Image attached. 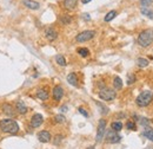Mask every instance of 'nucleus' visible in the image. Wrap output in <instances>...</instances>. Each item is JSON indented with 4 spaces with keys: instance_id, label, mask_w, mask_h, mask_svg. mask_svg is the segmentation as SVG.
<instances>
[{
    "instance_id": "obj_1",
    "label": "nucleus",
    "mask_w": 153,
    "mask_h": 149,
    "mask_svg": "<svg viewBox=\"0 0 153 149\" xmlns=\"http://www.w3.org/2000/svg\"><path fill=\"white\" fill-rule=\"evenodd\" d=\"M0 130L7 134H17L19 132V126L14 120L5 118L0 121Z\"/></svg>"
},
{
    "instance_id": "obj_2",
    "label": "nucleus",
    "mask_w": 153,
    "mask_h": 149,
    "mask_svg": "<svg viewBox=\"0 0 153 149\" xmlns=\"http://www.w3.org/2000/svg\"><path fill=\"white\" fill-rule=\"evenodd\" d=\"M153 100V92L150 91V90H144L141 91L138 97L136 98V104L139 107V108H145L147 105L151 104Z\"/></svg>"
},
{
    "instance_id": "obj_3",
    "label": "nucleus",
    "mask_w": 153,
    "mask_h": 149,
    "mask_svg": "<svg viewBox=\"0 0 153 149\" xmlns=\"http://www.w3.org/2000/svg\"><path fill=\"white\" fill-rule=\"evenodd\" d=\"M138 44L141 47H149L153 44V30H144L138 36Z\"/></svg>"
},
{
    "instance_id": "obj_4",
    "label": "nucleus",
    "mask_w": 153,
    "mask_h": 149,
    "mask_svg": "<svg viewBox=\"0 0 153 149\" xmlns=\"http://www.w3.org/2000/svg\"><path fill=\"white\" fill-rule=\"evenodd\" d=\"M99 97H100L102 101L111 102V101H113V100L117 97V92H115L113 89H110V88H102V89L99 91Z\"/></svg>"
},
{
    "instance_id": "obj_5",
    "label": "nucleus",
    "mask_w": 153,
    "mask_h": 149,
    "mask_svg": "<svg viewBox=\"0 0 153 149\" xmlns=\"http://www.w3.org/2000/svg\"><path fill=\"white\" fill-rule=\"evenodd\" d=\"M94 36H95L94 31H82L79 34H76V40L78 43H85V41H88V40L93 39Z\"/></svg>"
},
{
    "instance_id": "obj_6",
    "label": "nucleus",
    "mask_w": 153,
    "mask_h": 149,
    "mask_svg": "<svg viewBox=\"0 0 153 149\" xmlns=\"http://www.w3.org/2000/svg\"><path fill=\"white\" fill-rule=\"evenodd\" d=\"M105 133H106V120H105V118H101V120H99V124H98V129H97V137H95V141H97L98 143L102 140Z\"/></svg>"
},
{
    "instance_id": "obj_7",
    "label": "nucleus",
    "mask_w": 153,
    "mask_h": 149,
    "mask_svg": "<svg viewBox=\"0 0 153 149\" xmlns=\"http://www.w3.org/2000/svg\"><path fill=\"white\" fill-rule=\"evenodd\" d=\"M106 140L108 143H119L121 141V136L119 134H117V132L114 130H110L107 134H106Z\"/></svg>"
},
{
    "instance_id": "obj_8",
    "label": "nucleus",
    "mask_w": 153,
    "mask_h": 149,
    "mask_svg": "<svg viewBox=\"0 0 153 149\" xmlns=\"http://www.w3.org/2000/svg\"><path fill=\"white\" fill-rule=\"evenodd\" d=\"M44 123V117L41 114H34L31 118V126L33 128H39Z\"/></svg>"
},
{
    "instance_id": "obj_9",
    "label": "nucleus",
    "mask_w": 153,
    "mask_h": 149,
    "mask_svg": "<svg viewBox=\"0 0 153 149\" xmlns=\"http://www.w3.org/2000/svg\"><path fill=\"white\" fill-rule=\"evenodd\" d=\"M52 96H53L54 101H57V102L61 101V98L64 97V89H63L60 85H56V86H54V89H53Z\"/></svg>"
},
{
    "instance_id": "obj_10",
    "label": "nucleus",
    "mask_w": 153,
    "mask_h": 149,
    "mask_svg": "<svg viewBox=\"0 0 153 149\" xmlns=\"http://www.w3.org/2000/svg\"><path fill=\"white\" fill-rule=\"evenodd\" d=\"M45 38L47 40H50V41H53V40H56L58 38V32L52 27H47L45 30Z\"/></svg>"
},
{
    "instance_id": "obj_11",
    "label": "nucleus",
    "mask_w": 153,
    "mask_h": 149,
    "mask_svg": "<svg viewBox=\"0 0 153 149\" xmlns=\"http://www.w3.org/2000/svg\"><path fill=\"white\" fill-rule=\"evenodd\" d=\"M51 139H52L51 133H50V132H47V130H43V132L38 133V140H39L40 142H43V143H47V142H50V141H51Z\"/></svg>"
},
{
    "instance_id": "obj_12",
    "label": "nucleus",
    "mask_w": 153,
    "mask_h": 149,
    "mask_svg": "<svg viewBox=\"0 0 153 149\" xmlns=\"http://www.w3.org/2000/svg\"><path fill=\"white\" fill-rule=\"evenodd\" d=\"M22 4L25 7H27L28 9H33V11H37L40 7V4L35 0H22Z\"/></svg>"
},
{
    "instance_id": "obj_13",
    "label": "nucleus",
    "mask_w": 153,
    "mask_h": 149,
    "mask_svg": "<svg viewBox=\"0 0 153 149\" xmlns=\"http://www.w3.org/2000/svg\"><path fill=\"white\" fill-rule=\"evenodd\" d=\"M67 82L71 84V85H73V86H76L78 88L79 86V81H78V76H76V73L74 72H71L69 76H67Z\"/></svg>"
},
{
    "instance_id": "obj_14",
    "label": "nucleus",
    "mask_w": 153,
    "mask_h": 149,
    "mask_svg": "<svg viewBox=\"0 0 153 149\" xmlns=\"http://www.w3.org/2000/svg\"><path fill=\"white\" fill-rule=\"evenodd\" d=\"M37 97L39 100H41V101H46V100H48L50 94H48V91L46 89H39L37 91Z\"/></svg>"
},
{
    "instance_id": "obj_15",
    "label": "nucleus",
    "mask_w": 153,
    "mask_h": 149,
    "mask_svg": "<svg viewBox=\"0 0 153 149\" xmlns=\"http://www.w3.org/2000/svg\"><path fill=\"white\" fill-rule=\"evenodd\" d=\"M15 108H17V111H18L20 115H24V114L27 113V107H26L25 103L21 102V101H19V102L15 104Z\"/></svg>"
},
{
    "instance_id": "obj_16",
    "label": "nucleus",
    "mask_w": 153,
    "mask_h": 149,
    "mask_svg": "<svg viewBox=\"0 0 153 149\" xmlns=\"http://www.w3.org/2000/svg\"><path fill=\"white\" fill-rule=\"evenodd\" d=\"M76 2H78V0H64V7L69 11H72L76 8Z\"/></svg>"
},
{
    "instance_id": "obj_17",
    "label": "nucleus",
    "mask_w": 153,
    "mask_h": 149,
    "mask_svg": "<svg viewBox=\"0 0 153 149\" xmlns=\"http://www.w3.org/2000/svg\"><path fill=\"white\" fill-rule=\"evenodd\" d=\"M2 111L5 115H8V116H13L14 115V109L11 104H4L2 105Z\"/></svg>"
},
{
    "instance_id": "obj_18",
    "label": "nucleus",
    "mask_w": 153,
    "mask_h": 149,
    "mask_svg": "<svg viewBox=\"0 0 153 149\" xmlns=\"http://www.w3.org/2000/svg\"><path fill=\"white\" fill-rule=\"evenodd\" d=\"M113 86H114V89H115V90H120V89H123V81H121V78H120V77L115 76V77L113 78Z\"/></svg>"
},
{
    "instance_id": "obj_19",
    "label": "nucleus",
    "mask_w": 153,
    "mask_h": 149,
    "mask_svg": "<svg viewBox=\"0 0 153 149\" xmlns=\"http://www.w3.org/2000/svg\"><path fill=\"white\" fill-rule=\"evenodd\" d=\"M117 14H118V12L115 11V9H112V11H110L106 15H105V18H104V20L106 21V23H108V21H111V20H113L115 17H117Z\"/></svg>"
},
{
    "instance_id": "obj_20",
    "label": "nucleus",
    "mask_w": 153,
    "mask_h": 149,
    "mask_svg": "<svg viewBox=\"0 0 153 149\" xmlns=\"http://www.w3.org/2000/svg\"><path fill=\"white\" fill-rule=\"evenodd\" d=\"M111 129L114 132H120L123 129V123L120 121H114L111 123Z\"/></svg>"
},
{
    "instance_id": "obj_21",
    "label": "nucleus",
    "mask_w": 153,
    "mask_h": 149,
    "mask_svg": "<svg viewBox=\"0 0 153 149\" xmlns=\"http://www.w3.org/2000/svg\"><path fill=\"white\" fill-rule=\"evenodd\" d=\"M143 135H144L147 140H150V141L153 142V128H146L145 132L143 133Z\"/></svg>"
},
{
    "instance_id": "obj_22",
    "label": "nucleus",
    "mask_w": 153,
    "mask_h": 149,
    "mask_svg": "<svg viewBox=\"0 0 153 149\" xmlns=\"http://www.w3.org/2000/svg\"><path fill=\"white\" fill-rule=\"evenodd\" d=\"M56 62H57V64L60 65V66H66V59H65V57L61 56V55L56 56Z\"/></svg>"
},
{
    "instance_id": "obj_23",
    "label": "nucleus",
    "mask_w": 153,
    "mask_h": 149,
    "mask_svg": "<svg viewBox=\"0 0 153 149\" xmlns=\"http://www.w3.org/2000/svg\"><path fill=\"white\" fill-rule=\"evenodd\" d=\"M78 55H79L80 57L86 58V57L89 56V51H88V49H86V47H80V49H78Z\"/></svg>"
},
{
    "instance_id": "obj_24",
    "label": "nucleus",
    "mask_w": 153,
    "mask_h": 149,
    "mask_svg": "<svg viewBox=\"0 0 153 149\" xmlns=\"http://www.w3.org/2000/svg\"><path fill=\"white\" fill-rule=\"evenodd\" d=\"M137 64H138L139 68H146V66L149 65V60L145 59V58H138Z\"/></svg>"
},
{
    "instance_id": "obj_25",
    "label": "nucleus",
    "mask_w": 153,
    "mask_h": 149,
    "mask_svg": "<svg viewBox=\"0 0 153 149\" xmlns=\"http://www.w3.org/2000/svg\"><path fill=\"white\" fill-rule=\"evenodd\" d=\"M95 104L98 105V108L100 109V111H101V114H102V115H107V114H108V108H107V107H105L102 103L95 102Z\"/></svg>"
},
{
    "instance_id": "obj_26",
    "label": "nucleus",
    "mask_w": 153,
    "mask_h": 149,
    "mask_svg": "<svg viewBox=\"0 0 153 149\" xmlns=\"http://www.w3.org/2000/svg\"><path fill=\"white\" fill-rule=\"evenodd\" d=\"M141 13H143L144 15H146V17H149V18L153 19L152 9H150V8H147V7H143V8H141Z\"/></svg>"
},
{
    "instance_id": "obj_27",
    "label": "nucleus",
    "mask_w": 153,
    "mask_h": 149,
    "mask_svg": "<svg viewBox=\"0 0 153 149\" xmlns=\"http://www.w3.org/2000/svg\"><path fill=\"white\" fill-rule=\"evenodd\" d=\"M138 121H139L140 126H143V127H149L151 124V121L149 118H145V117H139Z\"/></svg>"
},
{
    "instance_id": "obj_28",
    "label": "nucleus",
    "mask_w": 153,
    "mask_h": 149,
    "mask_svg": "<svg viewBox=\"0 0 153 149\" xmlns=\"http://www.w3.org/2000/svg\"><path fill=\"white\" fill-rule=\"evenodd\" d=\"M54 121L57 122V123H59V124H61V123H64L65 121H66V118H65V116L60 113V114H58V115H56V117H54Z\"/></svg>"
},
{
    "instance_id": "obj_29",
    "label": "nucleus",
    "mask_w": 153,
    "mask_h": 149,
    "mask_svg": "<svg viewBox=\"0 0 153 149\" xmlns=\"http://www.w3.org/2000/svg\"><path fill=\"white\" fill-rule=\"evenodd\" d=\"M60 21L63 24H65V25L71 24L72 23V17H70V15H63V17H60Z\"/></svg>"
},
{
    "instance_id": "obj_30",
    "label": "nucleus",
    "mask_w": 153,
    "mask_h": 149,
    "mask_svg": "<svg viewBox=\"0 0 153 149\" xmlns=\"http://www.w3.org/2000/svg\"><path fill=\"white\" fill-rule=\"evenodd\" d=\"M126 128L128 130H137V126H136V122L134 121H128L126 123Z\"/></svg>"
},
{
    "instance_id": "obj_31",
    "label": "nucleus",
    "mask_w": 153,
    "mask_h": 149,
    "mask_svg": "<svg viewBox=\"0 0 153 149\" xmlns=\"http://www.w3.org/2000/svg\"><path fill=\"white\" fill-rule=\"evenodd\" d=\"M140 4L143 7H149L153 4V0H140Z\"/></svg>"
},
{
    "instance_id": "obj_32",
    "label": "nucleus",
    "mask_w": 153,
    "mask_h": 149,
    "mask_svg": "<svg viewBox=\"0 0 153 149\" xmlns=\"http://www.w3.org/2000/svg\"><path fill=\"white\" fill-rule=\"evenodd\" d=\"M78 111H79L84 117H88V116H89V115H88V113H87V110H85L82 107H80V108L78 109Z\"/></svg>"
},
{
    "instance_id": "obj_33",
    "label": "nucleus",
    "mask_w": 153,
    "mask_h": 149,
    "mask_svg": "<svg viewBox=\"0 0 153 149\" xmlns=\"http://www.w3.org/2000/svg\"><path fill=\"white\" fill-rule=\"evenodd\" d=\"M134 82H136V77H134V75H128L127 84H128V85H131V84H133Z\"/></svg>"
},
{
    "instance_id": "obj_34",
    "label": "nucleus",
    "mask_w": 153,
    "mask_h": 149,
    "mask_svg": "<svg viewBox=\"0 0 153 149\" xmlns=\"http://www.w3.org/2000/svg\"><path fill=\"white\" fill-rule=\"evenodd\" d=\"M82 18H85V20H86V21L91 20V15H89V14H87V13H84V14H82Z\"/></svg>"
},
{
    "instance_id": "obj_35",
    "label": "nucleus",
    "mask_w": 153,
    "mask_h": 149,
    "mask_svg": "<svg viewBox=\"0 0 153 149\" xmlns=\"http://www.w3.org/2000/svg\"><path fill=\"white\" fill-rule=\"evenodd\" d=\"M66 111H67V107H66V105H63V107L60 108V113L64 114V113H66Z\"/></svg>"
},
{
    "instance_id": "obj_36",
    "label": "nucleus",
    "mask_w": 153,
    "mask_h": 149,
    "mask_svg": "<svg viewBox=\"0 0 153 149\" xmlns=\"http://www.w3.org/2000/svg\"><path fill=\"white\" fill-rule=\"evenodd\" d=\"M61 139H63V137H61V136H58V137H57V139H54V145H59V143H60V142H59V141H60V140H61Z\"/></svg>"
},
{
    "instance_id": "obj_37",
    "label": "nucleus",
    "mask_w": 153,
    "mask_h": 149,
    "mask_svg": "<svg viewBox=\"0 0 153 149\" xmlns=\"http://www.w3.org/2000/svg\"><path fill=\"white\" fill-rule=\"evenodd\" d=\"M92 0H81V2L82 4H88V2H91Z\"/></svg>"
},
{
    "instance_id": "obj_38",
    "label": "nucleus",
    "mask_w": 153,
    "mask_h": 149,
    "mask_svg": "<svg viewBox=\"0 0 153 149\" xmlns=\"http://www.w3.org/2000/svg\"><path fill=\"white\" fill-rule=\"evenodd\" d=\"M86 149H95V148H94V147L92 146V147H88V148H86Z\"/></svg>"
}]
</instances>
